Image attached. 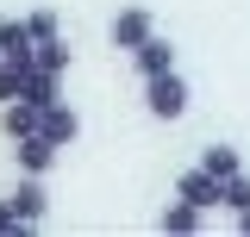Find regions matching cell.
I'll return each mask as SVG.
<instances>
[{"label":"cell","instance_id":"cell-13","mask_svg":"<svg viewBox=\"0 0 250 237\" xmlns=\"http://www.w3.org/2000/svg\"><path fill=\"white\" fill-rule=\"evenodd\" d=\"M219 206H225V212H244L250 206V175H244V169L219 181Z\"/></svg>","mask_w":250,"mask_h":237},{"label":"cell","instance_id":"cell-5","mask_svg":"<svg viewBox=\"0 0 250 237\" xmlns=\"http://www.w3.org/2000/svg\"><path fill=\"white\" fill-rule=\"evenodd\" d=\"M131 62H138V75H144V81H150V75H169V69H175V44L150 31V38L131 50Z\"/></svg>","mask_w":250,"mask_h":237},{"label":"cell","instance_id":"cell-4","mask_svg":"<svg viewBox=\"0 0 250 237\" xmlns=\"http://www.w3.org/2000/svg\"><path fill=\"white\" fill-rule=\"evenodd\" d=\"M38 131H44V138H50L57 150H69L75 138H82V118H75V106L50 100V106H44V118H38Z\"/></svg>","mask_w":250,"mask_h":237},{"label":"cell","instance_id":"cell-9","mask_svg":"<svg viewBox=\"0 0 250 237\" xmlns=\"http://www.w3.org/2000/svg\"><path fill=\"white\" fill-rule=\"evenodd\" d=\"M31 50H38V44H31L25 19H0V57H6V62H25V69H31Z\"/></svg>","mask_w":250,"mask_h":237},{"label":"cell","instance_id":"cell-8","mask_svg":"<svg viewBox=\"0 0 250 237\" xmlns=\"http://www.w3.org/2000/svg\"><path fill=\"white\" fill-rule=\"evenodd\" d=\"M175 194H182V200H194V206H207V212H213V206H219V175H207V169L194 162V169H188V175L175 181Z\"/></svg>","mask_w":250,"mask_h":237},{"label":"cell","instance_id":"cell-6","mask_svg":"<svg viewBox=\"0 0 250 237\" xmlns=\"http://www.w3.org/2000/svg\"><path fill=\"white\" fill-rule=\"evenodd\" d=\"M150 31H156V19L144 13V6H125L119 19H113V50H138Z\"/></svg>","mask_w":250,"mask_h":237},{"label":"cell","instance_id":"cell-17","mask_svg":"<svg viewBox=\"0 0 250 237\" xmlns=\"http://www.w3.org/2000/svg\"><path fill=\"white\" fill-rule=\"evenodd\" d=\"M238 231H244V237H250V206H244V212H238Z\"/></svg>","mask_w":250,"mask_h":237},{"label":"cell","instance_id":"cell-16","mask_svg":"<svg viewBox=\"0 0 250 237\" xmlns=\"http://www.w3.org/2000/svg\"><path fill=\"white\" fill-rule=\"evenodd\" d=\"M0 231H19V212H13V200H0Z\"/></svg>","mask_w":250,"mask_h":237},{"label":"cell","instance_id":"cell-3","mask_svg":"<svg viewBox=\"0 0 250 237\" xmlns=\"http://www.w3.org/2000/svg\"><path fill=\"white\" fill-rule=\"evenodd\" d=\"M6 200H13V212H19V231H31V225H44V218H50V194H44V175H25L19 187H13V194H6Z\"/></svg>","mask_w":250,"mask_h":237},{"label":"cell","instance_id":"cell-14","mask_svg":"<svg viewBox=\"0 0 250 237\" xmlns=\"http://www.w3.org/2000/svg\"><path fill=\"white\" fill-rule=\"evenodd\" d=\"M19 88H25V62H0V106L19 100Z\"/></svg>","mask_w":250,"mask_h":237},{"label":"cell","instance_id":"cell-2","mask_svg":"<svg viewBox=\"0 0 250 237\" xmlns=\"http://www.w3.org/2000/svg\"><path fill=\"white\" fill-rule=\"evenodd\" d=\"M62 150L44 138V131H25V138H13V162H19V175H50L57 169Z\"/></svg>","mask_w":250,"mask_h":237},{"label":"cell","instance_id":"cell-1","mask_svg":"<svg viewBox=\"0 0 250 237\" xmlns=\"http://www.w3.org/2000/svg\"><path fill=\"white\" fill-rule=\"evenodd\" d=\"M144 106H150V118H182L188 113V81L169 69V75H150L144 81Z\"/></svg>","mask_w":250,"mask_h":237},{"label":"cell","instance_id":"cell-7","mask_svg":"<svg viewBox=\"0 0 250 237\" xmlns=\"http://www.w3.org/2000/svg\"><path fill=\"white\" fill-rule=\"evenodd\" d=\"M200 225H207V206H194V200H182V194H175V200L163 206V218H156V231H169V237H188V231H200Z\"/></svg>","mask_w":250,"mask_h":237},{"label":"cell","instance_id":"cell-10","mask_svg":"<svg viewBox=\"0 0 250 237\" xmlns=\"http://www.w3.org/2000/svg\"><path fill=\"white\" fill-rule=\"evenodd\" d=\"M38 118H44V106H31V100H6V106H0V131H6V138H25V131H38Z\"/></svg>","mask_w":250,"mask_h":237},{"label":"cell","instance_id":"cell-18","mask_svg":"<svg viewBox=\"0 0 250 237\" xmlns=\"http://www.w3.org/2000/svg\"><path fill=\"white\" fill-rule=\"evenodd\" d=\"M0 62H6V57H0Z\"/></svg>","mask_w":250,"mask_h":237},{"label":"cell","instance_id":"cell-12","mask_svg":"<svg viewBox=\"0 0 250 237\" xmlns=\"http://www.w3.org/2000/svg\"><path fill=\"white\" fill-rule=\"evenodd\" d=\"M31 69H50V75H62V69H69V44H62V38H44V44L31 50Z\"/></svg>","mask_w":250,"mask_h":237},{"label":"cell","instance_id":"cell-11","mask_svg":"<svg viewBox=\"0 0 250 237\" xmlns=\"http://www.w3.org/2000/svg\"><path fill=\"white\" fill-rule=\"evenodd\" d=\"M200 169H207V175H219V181L238 175V150H231V144H207V150H200Z\"/></svg>","mask_w":250,"mask_h":237},{"label":"cell","instance_id":"cell-15","mask_svg":"<svg viewBox=\"0 0 250 237\" xmlns=\"http://www.w3.org/2000/svg\"><path fill=\"white\" fill-rule=\"evenodd\" d=\"M25 31H31V44L57 38V13H50V6H38V13H25Z\"/></svg>","mask_w":250,"mask_h":237}]
</instances>
